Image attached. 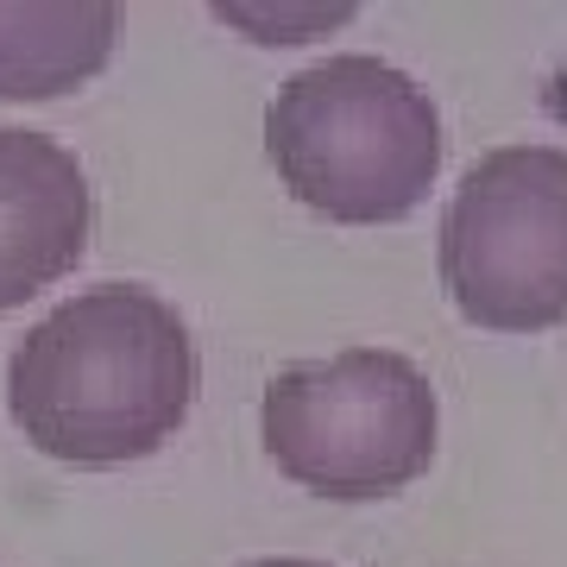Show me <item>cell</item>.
Wrapping results in <instances>:
<instances>
[{
  "instance_id": "obj_1",
  "label": "cell",
  "mask_w": 567,
  "mask_h": 567,
  "mask_svg": "<svg viewBox=\"0 0 567 567\" xmlns=\"http://www.w3.org/2000/svg\"><path fill=\"white\" fill-rule=\"evenodd\" d=\"M196 404V341L145 284L58 303L7 365V410L51 461L121 466L164 447Z\"/></svg>"
},
{
  "instance_id": "obj_2",
  "label": "cell",
  "mask_w": 567,
  "mask_h": 567,
  "mask_svg": "<svg viewBox=\"0 0 567 567\" xmlns=\"http://www.w3.org/2000/svg\"><path fill=\"white\" fill-rule=\"evenodd\" d=\"M265 152L303 208L347 227L398 221L435 189V102L385 58H328L284 82L265 107Z\"/></svg>"
},
{
  "instance_id": "obj_3",
  "label": "cell",
  "mask_w": 567,
  "mask_h": 567,
  "mask_svg": "<svg viewBox=\"0 0 567 567\" xmlns=\"http://www.w3.org/2000/svg\"><path fill=\"white\" fill-rule=\"evenodd\" d=\"M265 454L303 492L385 498L435 461V391L391 347H347L328 360L284 365L259 404Z\"/></svg>"
},
{
  "instance_id": "obj_4",
  "label": "cell",
  "mask_w": 567,
  "mask_h": 567,
  "mask_svg": "<svg viewBox=\"0 0 567 567\" xmlns=\"http://www.w3.org/2000/svg\"><path fill=\"white\" fill-rule=\"evenodd\" d=\"M442 284L492 334L567 322V152L498 145L473 164L442 215Z\"/></svg>"
},
{
  "instance_id": "obj_5",
  "label": "cell",
  "mask_w": 567,
  "mask_h": 567,
  "mask_svg": "<svg viewBox=\"0 0 567 567\" xmlns=\"http://www.w3.org/2000/svg\"><path fill=\"white\" fill-rule=\"evenodd\" d=\"M95 227L82 164L44 133L0 126V309H20L76 271Z\"/></svg>"
},
{
  "instance_id": "obj_6",
  "label": "cell",
  "mask_w": 567,
  "mask_h": 567,
  "mask_svg": "<svg viewBox=\"0 0 567 567\" xmlns=\"http://www.w3.org/2000/svg\"><path fill=\"white\" fill-rule=\"evenodd\" d=\"M121 13L102 0L0 7V102H51L89 82L114 51Z\"/></svg>"
},
{
  "instance_id": "obj_7",
  "label": "cell",
  "mask_w": 567,
  "mask_h": 567,
  "mask_svg": "<svg viewBox=\"0 0 567 567\" xmlns=\"http://www.w3.org/2000/svg\"><path fill=\"white\" fill-rule=\"evenodd\" d=\"M215 20L234 25V32H252L259 44H303L347 25L353 7L347 0H328V7H215Z\"/></svg>"
},
{
  "instance_id": "obj_8",
  "label": "cell",
  "mask_w": 567,
  "mask_h": 567,
  "mask_svg": "<svg viewBox=\"0 0 567 567\" xmlns=\"http://www.w3.org/2000/svg\"><path fill=\"white\" fill-rule=\"evenodd\" d=\"M252 567H322V561H290V555H284V561H252Z\"/></svg>"
}]
</instances>
